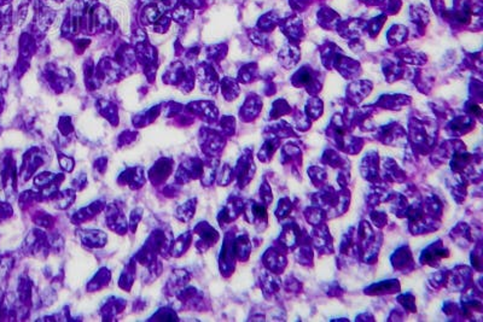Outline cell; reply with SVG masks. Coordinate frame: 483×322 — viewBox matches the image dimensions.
<instances>
[{"mask_svg":"<svg viewBox=\"0 0 483 322\" xmlns=\"http://www.w3.org/2000/svg\"><path fill=\"white\" fill-rule=\"evenodd\" d=\"M301 81H302V82H309V81H311V76H309V75H303V76L301 77Z\"/></svg>","mask_w":483,"mask_h":322,"instance_id":"obj_9","label":"cell"},{"mask_svg":"<svg viewBox=\"0 0 483 322\" xmlns=\"http://www.w3.org/2000/svg\"><path fill=\"white\" fill-rule=\"evenodd\" d=\"M472 111H475V113H477V114L481 113V110H479V108H477V106H472Z\"/></svg>","mask_w":483,"mask_h":322,"instance_id":"obj_10","label":"cell"},{"mask_svg":"<svg viewBox=\"0 0 483 322\" xmlns=\"http://www.w3.org/2000/svg\"><path fill=\"white\" fill-rule=\"evenodd\" d=\"M82 240L92 246H101L105 241V234L99 231H86V233L82 234Z\"/></svg>","mask_w":483,"mask_h":322,"instance_id":"obj_3","label":"cell"},{"mask_svg":"<svg viewBox=\"0 0 483 322\" xmlns=\"http://www.w3.org/2000/svg\"><path fill=\"white\" fill-rule=\"evenodd\" d=\"M98 108L101 109L102 115H103L104 117H107V119H109L111 123H113V119H111V117H117L116 116L117 113H116L115 105L109 103V101L101 100L98 104Z\"/></svg>","mask_w":483,"mask_h":322,"instance_id":"obj_4","label":"cell"},{"mask_svg":"<svg viewBox=\"0 0 483 322\" xmlns=\"http://www.w3.org/2000/svg\"><path fill=\"white\" fill-rule=\"evenodd\" d=\"M169 23H170V20L168 17H162V18H160V20H157L156 22H155V30H156V32H166L167 29H168V27H169Z\"/></svg>","mask_w":483,"mask_h":322,"instance_id":"obj_7","label":"cell"},{"mask_svg":"<svg viewBox=\"0 0 483 322\" xmlns=\"http://www.w3.org/2000/svg\"><path fill=\"white\" fill-rule=\"evenodd\" d=\"M74 198H75V194H74L72 191L62 192L61 194L57 196V205L62 207V209H66V207L72 204Z\"/></svg>","mask_w":483,"mask_h":322,"instance_id":"obj_5","label":"cell"},{"mask_svg":"<svg viewBox=\"0 0 483 322\" xmlns=\"http://www.w3.org/2000/svg\"><path fill=\"white\" fill-rule=\"evenodd\" d=\"M54 2H57V3H61V2H63V0H54Z\"/></svg>","mask_w":483,"mask_h":322,"instance_id":"obj_11","label":"cell"},{"mask_svg":"<svg viewBox=\"0 0 483 322\" xmlns=\"http://www.w3.org/2000/svg\"><path fill=\"white\" fill-rule=\"evenodd\" d=\"M55 12L51 9L46 8V6H41V9L38 11V24L41 30H46L50 24L52 23L55 18Z\"/></svg>","mask_w":483,"mask_h":322,"instance_id":"obj_2","label":"cell"},{"mask_svg":"<svg viewBox=\"0 0 483 322\" xmlns=\"http://www.w3.org/2000/svg\"><path fill=\"white\" fill-rule=\"evenodd\" d=\"M169 170H172V164L169 162H165V159L161 160L154 167L153 170H150V179L154 181H163L168 176Z\"/></svg>","mask_w":483,"mask_h":322,"instance_id":"obj_1","label":"cell"},{"mask_svg":"<svg viewBox=\"0 0 483 322\" xmlns=\"http://www.w3.org/2000/svg\"><path fill=\"white\" fill-rule=\"evenodd\" d=\"M60 162H61V166L66 170H68V172H70V170L73 169L74 162L70 158H68V157H64L63 158V157L60 156Z\"/></svg>","mask_w":483,"mask_h":322,"instance_id":"obj_8","label":"cell"},{"mask_svg":"<svg viewBox=\"0 0 483 322\" xmlns=\"http://www.w3.org/2000/svg\"><path fill=\"white\" fill-rule=\"evenodd\" d=\"M11 267H12L11 258H8V257H3V258H0V283H3V281L8 278L9 273H10Z\"/></svg>","mask_w":483,"mask_h":322,"instance_id":"obj_6","label":"cell"}]
</instances>
